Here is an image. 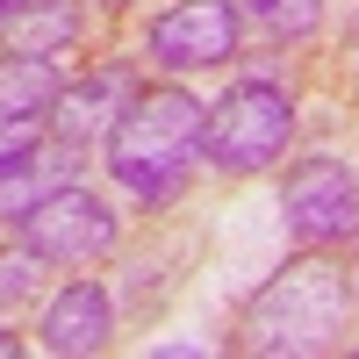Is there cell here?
<instances>
[{
  "label": "cell",
  "instance_id": "obj_12",
  "mask_svg": "<svg viewBox=\"0 0 359 359\" xmlns=\"http://www.w3.org/2000/svg\"><path fill=\"white\" fill-rule=\"evenodd\" d=\"M245 15H259L273 36H316L323 29V0H245Z\"/></svg>",
  "mask_w": 359,
  "mask_h": 359
},
{
  "label": "cell",
  "instance_id": "obj_2",
  "mask_svg": "<svg viewBox=\"0 0 359 359\" xmlns=\"http://www.w3.org/2000/svg\"><path fill=\"white\" fill-rule=\"evenodd\" d=\"M194 151H201V101L187 86L137 94L123 108V123L108 130V172L123 180L137 201H172Z\"/></svg>",
  "mask_w": 359,
  "mask_h": 359
},
{
  "label": "cell",
  "instance_id": "obj_14",
  "mask_svg": "<svg viewBox=\"0 0 359 359\" xmlns=\"http://www.w3.org/2000/svg\"><path fill=\"white\" fill-rule=\"evenodd\" d=\"M29 151H36V144H29V130H22V123H0V172H8L15 158H29Z\"/></svg>",
  "mask_w": 359,
  "mask_h": 359
},
{
  "label": "cell",
  "instance_id": "obj_7",
  "mask_svg": "<svg viewBox=\"0 0 359 359\" xmlns=\"http://www.w3.org/2000/svg\"><path fill=\"white\" fill-rule=\"evenodd\" d=\"M137 94H144V86H137V72H123V65L86 72V79H72V86H57V101H50V115H57V137H65V144L108 137L115 123H123V108H130Z\"/></svg>",
  "mask_w": 359,
  "mask_h": 359
},
{
  "label": "cell",
  "instance_id": "obj_8",
  "mask_svg": "<svg viewBox=\"0 0 359 359\" xmlns=\"http://www.w3.org/2000/svg\"><path fill=\"white\" fill-rule=\"evenodd\" d=\"M36 338H43V352H57V359L101 352V345H108V294H101L94 280H72V287H57L50 302H43V323H36Z\"/></svg>",
  "mask_w": 359,
  "mask_h": 359
},
{
  "label": "cell",
  "instance_id": "obj_17",
  "mask_svg": "<svg viewBox=\"0 0 359 359\" xmlns=\"http://www.w3.org/2000/svg\"><path fill=\"white\" fill-rule=\"evenodd\" d=\"M0 8H8V0H0Z\"/></svg>",
  "mask_w": 359,
  "mask_h": 359
},
{
  "label": "cell",
  "instance_id": "obj_16",
  "mask_svg": "<svg viewBox=\"0 0 359 359\" xmlns=\"http://www.w3.org/2000/svg\"><path fill=\"white\" fill-rule=\"evenodd\" d=\"M352 237H359V230H352ZM352 294H359V280H352Z\"/></svg>",
  "mask_w": 359,
  "mask_h": 359
},
{
  "label": "cell",
  "instance_id": "obj_4",
  "mask_svg": "<svg viewBox=\"0 0 359 359\" xmlns=\"http://www.w3.org/2000/svg\"><path fill=\"white\" fill-rule=\"evenodd\" d=\"M15 223H22V245H29V252L65 259V266H79V259H101V252L115 245V216H108V201L79 194V187H57V194H43L36 208H22Z\"/></svg>",
  "mask_w": 359,
  "mask_h": 359
},
{
  "label": "cell",
  "instance_id": "obj_6",
  "mask_svg": "<svg viewBox=\"0 0 359 359\" xmlns=\"http://www.w3.org/2000/svg\"><path fill=\"white\" fill-rule=\"evenodd\" d=\"M151 57L172 72H201V65H223L237 50V8L230 0H180L151 22Z\"/></svg>",
  "mask_w": 359,
  "mask_h": 359
},
{
  "label": "cell",
  "instance_id": "obj_10",
  "mask_svg": "<svg viewBox=\"0 0 359 359\" xmlns=\"http://www.w3.org/2000/svg\"><path fill=\"white\" fill-rule=\"evenodd\" d=\"M57 86H65V79H57V65H50V57H0V123H29V115H36V108H50L57 101Z\"/></svg>",
  "mask_w": 359,
  "mask_h": 359
},
{
  "label": "cell",
  "instance_id": "obj_11",
  "mask_svg": "<svg viewBox=\"0 0 359 359\" xmlns=\"http://www.w3.org/2000/svg\"><path fill=\"white\" fill-rule=\"evenodd\" d=\"M72 180V158L65 151H29L0 172V216H22V208H36L43 194H57Z\"/></svg>",
  "mask_w": 359,
  "mask_h": 359
},
{
  "label": "cell",
  "instance_id": "obj_13",
  "mask_svg": "<svg viewBox=\"0 0 359 359\" xmlns=\"http://www.w3.org/2000/svg\"><path fill=\"white\" fill-rule=\"evenodd\" d=\"M36 266H50V259H43V252H29V245H22V252H0V309H8V302H22V294L43 280Z\"/></svg>",
  "mask_w": 359,
  "mask_h": 359
},
{
  "label": "cell",
  "instance_id": "obj_15",
  "mask_svg": "<svg viewBox=\"0 0 359 359\" xmlns=\"http://www.w3.org/2000/svg\"><path fill=\"white\" fill-rule=\"evenodd\" d=\"M15 352H22V338H15V331H0V359H15Z\"/></svg>",
  "mask_w": 359,
  "mask_h": 359
},
{
  "label": "cell",
  "instance_id": "obj_3",
  "mask_svg": "<svg viewBox=\"0 0 359 359\" xmlns=\"http://www.w3.org/2000/svg\"><path fill=\"white\" fill-rule=\"evenodd\" d=\"M294 130V101L273 79H237L230 94H216L201 108V158L216 172H259L287 151Z\"/></svg>",
  "mask_w": 359,
  "mask_h": 359
},
{
  "label": "cell",
  "instance_id": "obj_5",
  "mask_svg": "<svg viewBox=\"0 0 359 359\" xmlns=\"http://www.w3.org/2000/svg\"><path fill=\"white\" fill-rule=\"evenodd\" d=\"M280 208L309 245H331V237L359 230V180L338 158H302L287 172V187H280Z\"/></svg>",
  "mask_w": 359,
  "mask_h": 359
},
{
  "label": "cell",
  "instance_id": "obj_9",
  "mask_svg": "<svg viewBox=\"0 0 359 359\" xmlns=\"http://www.w3.org/2000/svg\"><path fill=\"white\" fill-rule=\"evenodd\" d=\"M0 43L15 57H57L65 43H79V0H8Z\"/></svg>",
  "mask_w": 359,
  "mask_h": 359
},
{
  "label": "cell",
  "instance_id": "obj_1",
  "mask_svg": "<svg viewBox=\"0 0 359 359\" xmlns=\"http://www.w3.org/2000/svg\"><path fill=\"white\" fill-rule=\"evenodd\" d=\"M345 316H352V280L331 259H287L273 280H266L245 323H237V345L266 352V359H302V352H331L345 345Z\"/></svg>",
  "mask_w": 359,
  "mask_h": 359
}]
</instances>
